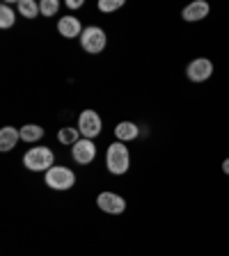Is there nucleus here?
I'll use <instances>...</instances> for the list:
<instances>
[{"label": "nucleus", "mask_w": 229, "mask_h": 256, "mask_svg": "<svg viewBox=\"0 0 229 256\" xmlns=\"http://www.w3.org/2000/svg\"><path fill=\"white\" fill-rule=\"evenodd\" d=\"M222 170H224V174H229V158L222 162Z\"/></svg>", "instance_id": "nucleus-20"}, {"label": "nucleus", "mask_w": 229, "mask_h": 256, "mask_svg": "<svg viewBox=\"0 0 229 256\" xmlns=\"http://www.w3.org/2000/svg\"><path fill=\"white\" fill-rule=\"evenodd\" d=\"M106 44H108L106 32L96 26L85 28L83 34H80V46H83V50H87L90 55H99L103 48H106Z\"/></svg>", "instance_id": "nucleus-3"}, {"label": "nucleus", "mask_w": 229, "mask_h": 256, "mask_svg": "<svg viewBox=\"0 0 229 256\" xmlns=\"http://www.w3.org/2000/svg\"><path fill=\"white\" fill-rule=\"evenodd\" d=\"M78 135H80V130L78 128H71V126H67V128H60V133H58V140L62 144H71L74 146L76 142H78Z\"/></svg>", "instance_id": "nucleus-15"}, {"label": "nucleus", "mask_w": 229, "mask_h": 256, "mask_svg": "<svg viewBox=\"0 0 229 256\" xmlns=\"http://www.w3.org/2000/svg\"><path fill=\"white\" fill-rule=\"evenodd\" d=\"M67 7L69 10H78V7H83V0H67Z\"/></svg>", "instance_id": "nucleus-19"}, {"label": "nucleus", "mask_w": 229, "mask_h": 256, "mask_svg": "<svg viewBox=\"0 0 229 256\" xmlns=\"http://www.w3.org/2000/svg\"><path fill=\"white\" fill-rule=\"evenodd\" d=\"M96 206L110 215H119V213H124L126 202H124L119 194H115V192H101V194L96 197Z\"/></svg>", "instance_id": "nucleus-7"}, {"label": "nucleus", "mask_w": 229, "mask_h": 256, "mask_svg": "<svg viewBox=\"0 0 229 256\" xmlns=\"http://www.w3.org/2000/svg\"><path fill=\"white\" fill-rule=\"evenodd\" d=\"M58 7H60L58 0H42V2H39V12H42L44 16H53L55 12H58Z\"/></svg>", "instance_id": "nucleus-17"}, {"label": "nucleus", "mask_w": 229, "mask_h": 256, "mask_svg": "<svg viewBox=\"0 0 229 256\" xmlns=\"http://www.w3.org/2000/svg\"><path fill=\"white\" fill-rule=\"evenodd\" d=\"M19 140H21V130H16L12 126L0 128V151H12Z\"/></svg>", "instance_id": "nucleus-11"}, {"label": "nucleus", "mask_w": 229, "mask_h": 256, "mask_svg": "<svg viewBox=\"0 0 229 256\" xmlns=\"http://www.w3.org/2000/svg\"><path fill=\"white\" fill-rule=\"evenodd\" d=\"M206 14H208V2H204V0H197V2H190V5H188L186 10L181 12L183 21H188V23L202 21V18H206Z\"/></svg>", "instance_id": "nucleus-10"}, {"label": "nucleus", "mask_w": 229, "mask_h": 256, "mask_svg": "<svg viewBox=\"0 0 229 256\" xmlns=\"http://www.w3.org/2000/svg\"><path fill=\"white\" fill-rule=\"evenodd\" d=\"M106 162H108L110 174H124V172L128 170V162H131L128 149L122 142L110 144V146H108V154H106Z\"/></svg>", "instance_id": "nucleus-2"}, {"label": "nucleus", "mask_w": 229, "mask_h": 256, "mask_svg": "<svg viewBox=\"0 0 229 256\" xmlns=\"http://www.w3.org/2000/svg\"><path fill=\"white\" fill-rule=\"evenodd\" d=\"M16 7H19V14L23 18H37V14H39V5L35 0H19Z\"/></svg>", "instance_id": "nucleus-14"}, {"label": "nucleus", "mask_w": 229, "mask_h": 256, "mask_svg": "<svg viewBox=\"0 0 229 256\" xmlns=\"http://www.w3.org/2000/svg\"><path fill=\"white\" fill-rule=\"evenodd\" d=\"M115 135H117L119 142H128V140H135L140 135V128L133 122H122L115 128Z\"/></svg>", "instance_id": "nucleus-12"}, {"label": "nucleus", "mask_w": 229, "mask_h": 256, "mask_svg": "<svg viewBox=\"0 0 229 256\" xmlns=\"http://www.w3.org/2000/svg\"><path fill=\"white\" fill-rule=\"evenodd\" d=\"M71 156H74V160L78 162V165H87V162H92V160H94V156H96L94 142H92V140H87V138L78 140V142L71 146Z\"/></svg>", "instance_id": "nucleus-8"}, {"label": "nucleus", "mask_w": 229, "mask_h": 256, "mask_svg": "<svg viewBox=\"0 0 229 256\" xmlns=\"http://www.w3.org/2000/svg\"><path fill=\"white\" fill-rule=\"evenodd\" d=\"M186 74L192 82H204V80L211 78V74H213V64H211V60H206V58L192 60V62L188 64Z\"/></svg>", "instance_id": "nucleus-6"}, {"label": "nucleus", "mask_w": 229, "mask_h": 256, "mask_svg": "<svg viewBox=\"0 0 229 256\" xmlns=\"http://www.w3.org/2000/svg\"><path fill=\"white\" fill-rule=\"evenodd\" d=\"M58 32L67 39H74L83 34V26H80V21L76 16H64V18L58 21Z\"/></svg>", "instance_id": "nucleus-9"}, {"label": "nucleus", "mask_w": 229, "mask_h": 256, "mask_svg": "<svg viewBox=\"0 0 229 256\" xmlns=\"http://www.w3.org/2000/svg\"><path fill=\"white\" fill-rule=\"evenodd\" d=\"M14 26V12L10 5H0V28L7 30V28Z\"/></svg>", "instance_id": "nucleus-16"}, {"label": "nucleus", "mask_w": 229, "mask_h": 256, "mask_svg": "<svg viewBox=\"0 0 229 256\" xmlns=\"http://www.w3.org/2000/svg\"><path fill=\"white\" fill-rule=\"evenodd\" d=\"M124 7V0H99V10L101 12H115Z\"/></svg>", "instance_id": "nucleus-18"}, {"label": "nucleus", "mask_w": 229, "mask_h": 256, "mask_svg": "<svg viewBox=\"0 0 229 256\" xmlns=\"http://www.w3.org/2000/svg\"><path fill=\"white\" fill-rule=\"evenodd\" d=\"M42 138H44V128L37 126V124H28V126L21 128V140H26V142H37Z\"/></svg>", "instance_id": "nucleus-13"}, {"label": "nucleus", "mask_w": 229, "mask_h": 256, "mask_svg": "<svg viewBox=\"0 0 229 256\" xmlns=\"http://www.w3.org/2000/svg\"><path fill=\"white\" fill-rule=\"evenodd\" d=\"M53 151L46 149V146H35V149H30L26 156H23V165L28 167V170L32 172H44V170H51V165H53Z\"/></svg>", "instance_id": "nucleus-1"}, {"label": "nucleus", "mask_w": 229, "mask_h": 256, "mask_svg": "<svg viewBox=\"0 0 229 256\" xmlns=\"http://www.w3.org/2000/svg\"><path fill=\"white\" fill-rule=\"evenodd\" d=\"M76 183V176L69 167H51L46 172V186L53 190H69Z\"/></svg>", "instance_id": "nucleus-4"}, {"label": "nucleus", "mask_w": 229, "mask_h": 256, "mask_svg": "<svg viewBox=\"0 0 229 256\" xmlns=\"http://www.w3.org/2000/svg\"><path fill=\"white\" fill-rule=\"evenodd\" d=\"M78 130L83 138L92 140L101 133V117L94 110H83L78 117Z\"/></svg>", "instance_id": "nucleus-5"}]
</instances>
